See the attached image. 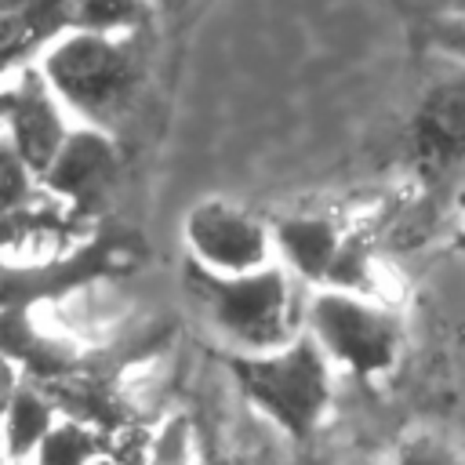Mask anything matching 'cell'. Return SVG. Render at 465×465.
<instances>
[{"label": "cell", "instance_id": "cell-1", "mask_svg": "<svg viewBox=\"0 0 465 465\" xmlns=\"http://www.w3.org/2000/svg\"><path fill=\"white\" fill-rule=\"evenodd\" d=\"M36 65L76 124L109 134L131 113L145 76L138 33L65 29L36 54Z\"/></svg>", "mask_w": 465, "mask_h": 465}, {"label": "cell", "instance_id": "cell-2", "mask_svg": "<svg viewBox=\"0 0 465 465\" xmlns=\"http://www.w3.org/2000/svg\"><path fill=\"white\" fill-rule=\"evenodd\" d=\"M185 287L240 352H269L294 338V291L280 262L243 276H218L185 258Z\"/></svg>", "mask_w": 465, "mask_h": 465}, {"label": "cell", "instance_id": "cell-3", "mask_svg": "<svg viewBox=\"0 0 465 465\" xmlns=\"http://www.w3.org/2000/svg\"><path fill=\"white\" fill-rule=\"evenodd\" d=\"M229 371L243 396L258 403L283 432L309 436L331 400V360L312 334H294L287 345L269 352H236Z\"/></svg>", "mask_w": 465, "mask_h": 465}, {"label": "cell", "instance_id": "cell-4", "mask_svg": "<svg viewBox=\"0 0 465 465\" xmlns=\"http://www.w3.org/2000/svg\"><path fill=\"white\" fill-rule=\"evenodd\" d=\"M305 334H312L331 363L363 378L385 374L403 345V323L385 302L334 287L312 291L305 305Z\"/></svg>", "mask_w": 465, "mask_h": 465}, {"label": "cell", "instance_id": "cell-5", "mask_svg": "<svg viewBox=\"0 0 465 465\" xmlns=\"http://www.w3.org/2000/svg\"><path fill=\"white\" fill-rule=\"evenodd\" d=\"M407 149L418 174L447 182L465 174V65L436 54L411 105Z\"/></svg>", "mask_w": 465, "mask_h": 465}, {"label": "cell", "instance_id": "cell-6", "mask_svg": "<svg viewBox=\"0 0 465 465\" xmlns=\"http://www.w3.org/2000/svg\"><path fill=\"white\" fill-rule=\"evenodd\" d=\"M182 240L189 262L218 276H243L276 262L272 222L225 196L196 200L182 218Z\"/></svg>", "mask_w": 465, "mask_h": 465}, {"label": "cell", "instance_id": "cell-7", "mask_svg": "<svg viewBox=\"0 0 465 465\" xmlns=\"http://www.w3.org/2000/svg\"><path fill=\"white\" fill-rule=\"evenodd\" d=\"M124 171V153L116 134L76 124L51 167L40 174L44 196L62 207L73 222L76 218H98L105 203L113 200Z\"/></svg>", "mask_w": 465, "mask_h": 465}, {"label": "cell", "instance_id": "cell-8", "mask_svg": "<svg viewBox=\"0 0 465 465\" xmlns=\"http://www.w3.org/2000/svg\"><path fill=\"white\" fill-rule=\"evenodd\" d=\"M7 109H4V138L18 149V156L36 171V178L51 167L65 138L73 134L76 120L58 102L51 84L44 80L40 65H22L7 84Z\"/></svg>", "mask_w": 465, "mask_h": 465}, {"label": "cell", "instance_id": "cell-9", "mask_svg": "<svg viewBox=\"0 0 465 465\" xmlns=\"http://www.w3.org/2000/svg\"><path fill=\"white\" fill-rule=\"evenodd\" d=\"M272 243H276L280 265L316 283L320 291V287H334L352 236H345L341 225L327 214L298 211V214H283L272 222Z\"/></svg>", "mask_w": 465, "mask_h": 465}, {"label": "cell", "instance_id": "cell-10", "mask_svg": "<svg viewBox=\"0 0 465 465\" xmlns=\"http://www.w3.org/2000/svg\"><path fill=\"white\" fill-rule=\"evenodd\" d=\"M149 11V0H65V29L138 33Z\"/></svg>", "mask_w": 465, "mask_h": 465}, {"label": "cell", "instance_id": "cell-11", "mask_svg": "<svg viewBox=\"0 0 465 465\" xmlns=\"http://www.w3.org/2000/svg\"><path fill=\"white\" fill-rule=\"evenodd\" d=\"M40 203H51V200L44 196V185H40L36 171L0 134V222L22 218L29 211H40Z\"/></svg>", "mask_w": 465, "mask_h": 465}, {"label": "cell", "instance_id": "cell-12", "mask_svg": "<svg viewBox=\"0 0 465 465\" xmlns=\"http://www.w3.org/2000/svg\"><path fill=\"white\" fill-rule=\"evenodd\" d=\"M47 432H51V403H47V396L18 385V392H15L11 407H7V443H11V454L36 450Z\"/></svg>", "mask_w": 465, "mask_h": 465}, {"label": "cell", "instance_id": "cell-13", "mask_svg": "<svg viewBox=\"0 0 465 465\" xmlns=\"http://www.w3.org/2000/svg\"><path fill=\"white\" fill-rule=\"evenodd\" d=\"M98 440L84 421H62L51 425V432L44 436L40 450V465H91L98 458Z\"/></svg>", "mask_w": 465, "mask_h": 465}, {"label": "cell", "instance_id": "cell-14", "mask_svg": "<svg viewBox=\"0 0 465 465\" xmlns=\"http://www.w3.org/2000/svg\"><path fill=\"white\" fill-rule=\"evenodd\" d=\"M396 465H461L458 454L436 436H414L400 447Z\"/></svg>", "mask_w": 465, "mask_h": 465}, {"label": "cell", "instance_id": "cell-15", "mask_svg": "<svg viewBox=\"0 0 465 465\" xmlns=\"http://www.w3.org/2000/svg\"><path fill=\"white\" fill-rule=\"evenodd\" d=\"M432 51L443 58H454L465 65V18H450V15H436L432 29H429Z\"/></svg>", "mask_w": 465, "mask_h": 465}, {"label": "cell", "instance_id": "cell-16", "mask_svg": "<svg viewBox=\"0 0 465 465\" xmlns=\"http://www.w3.org/2000/svg\"><path fill=\"white\" fill-rule=\"evenodd\" d=\"M18 392V381H15V363L0 356V418H7V407Z\"/></svg>", "mask_w": 465, "mask_h": 465}, {"label": "cell", "instance_id": "cell-17", "mask_svg": "<svg viewBox=\"0 0 465 465\" xmlns=\"http://www.w3.org/2000/svg\"><path fill=\"white\" fill-rule=\"evenodd\" d=\"M203 465H262V461H258V454H251L243 447H225V450H214Z\"/></svg>", "mask_w": 465, "mask_h": 465}, {"label": "cell", "instance_id": "cell-18", "mask_svg": "<svg viewBox=\"0 0 465 465\" xmlns=\"http://www.w3.org/2000/svg\"><path fill=\"white\" fill-rule=\"evenodd\" d=\"M153 4V11H160V15H174V11H185L193 0H149Z\"/></svg>", "mask_w": 465, "mask_h": 465}, {"label": "cell", "instance_id": "cell-19", "mask_svg": "<svg viewBox=\"0 0 465 465\" xmlns=\"http://www.w3.org/2000/svg\"><path fill=\"white\" fill-rule=\"evenodd\" d=\"M440 4V15H450V18H465V0H436Z\"/></svg>", "mask_w": 465, "mask_h": 465}, {"label": "cell", "instance_id": "cell-20", "mask_svg": "<svg viewBox=\"0 0 465 465\" xmlns=\"http://www.w3.org/2000/svg\"><path fill=\"white\" fill-rule=\"evenodd\" d=\"M4 109H7V87L0 84V134H4Z\"/></svg>", "mask_w": 465, "mask_h": 465}, {"label": "cell", "instance_id": "cell-21", "mask_svg": "<svg viewBox=\"0 0 465 465\" xmlns=\"http://www.w3.org/2000/svg\"><path fill=\"white\" fill-rule=\"evenodd\" d=\"M91 465H120V461H109V458H94Z\"/></svg>", "mask_w": 465, "mask_h": 465}, {"label": "cell", "instance_id": "cell-22", "mask_svg": "<svg viewBox=\"0 0 465 465\" xmlns=\"http://www.w3.org/2000/svg\"><path fill=\"white\" fill-rule=\"evenodd\" d=\"M461 247H465V232H461Z\"/></svg>", "mask_w": 465, "mask_h": 465}]
</instances>
